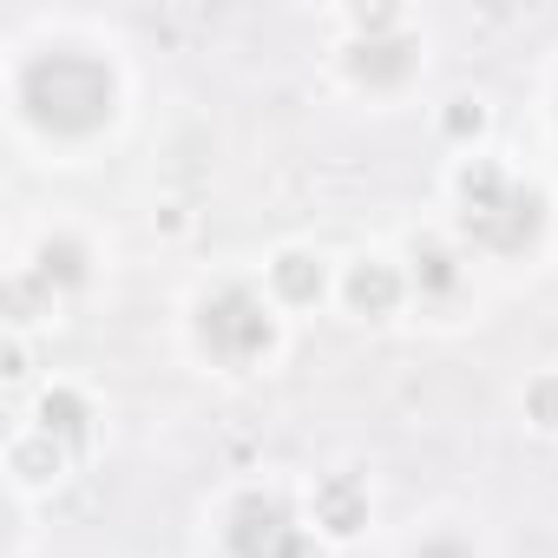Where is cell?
<instances>
[{
    "mask_svg": "<svg viewBox=\"0 0 558 558\" xmlns=\"http://www.w3.org/2000/svg\"><path fill=\"white\" fill-rule=\"evenodd\" d=\"M119 106V80L106 73V60L93 53H73V47H53L40 60H27L21 73V112L53 132V138H86L112 119Z\"/></svg>",
    "mask_w": 558,
    "mask_h": 558,
    "instance_id": "6da1fadb",
    "label": "cell"
},
{
    "mask_svg": "<svg viewBox=\"0 0 558 558\" xmlns=\"http://www.w3.org/2000/svg\"><path fill=\"white\" fill-rule=\"evenodd\" d=\"M460 197H466V230L486 250H525L545 223V197L525 191V184H506V171L486 165V158H473L460 171Z\"/></svg>",
    "mask_w": 558,
    "mask_h": 558,
    "instance_id": "7a4b0ae2",
    "label": "cell"
},
{
    "mask_svg": "<svg viewBox=\"0 0 558 558\" xmlns=\"http://www.w3.org/2000/svg\"><path fill=\"white\" fill-rule=\"evenodd\" d=\"M197 336H204L210 355L250 362V355H263V349L276 342V323L263 316V303H256L250 290H217V296L197 310Z\"/></svg>",
    "mask_w": 558,
    "mask_h": 558,
    "instance_id": "3957f363",
    "label": "cell"
},
{
    "mask_svg": "<svg viewBox=\"0 0 558 558\" xmlns=\"http://www.w3.org/2000/svg\"><path fill=\"white\" fill-rule=\"evenodd\" d=\"M230 551H236V558H323V551L296 532L290 506L269 499V493L236 499V512H230Z\"/></svg>",
    "mask_w": 558,
    "mask_h": 558,
    "instance_id": "277c9868",
    "label": "cell"
},
{
    "mask_svg": "<svg viewBox=\"0 0 558 558\" xmlns=\"http://www.w3.org/2000/svg\"><path fill=\"white\" fill-rule=\"evenodd\" d=\"M414 66V40L408 34H375V40H355L349 47V73L362 86H401Z\"/></svg>",
    "mask_w": 558,
    "mask_h": 558,
    "instance_id": "5b68a950",
    "label": "cell"
},
{
    "mask_svg": "<svg viewBox=\"0 0 558 558\" xmlns=\"http://www.w3.org/2000/svg\"><path fill=\"white\" fill-rule=\"evenodd\" d=\"M316 525H329L336 538H349V532L368 525V493H362L355 473H329V480L316 486Z\"/></svg>",
    "mask_w": 558,
    "mask_h": 558,
    "instance_id": "8992f818",
    "label": "cell"
},
{
    "mask_svg": "<svg viewBox=\"0 0 558 558\" xmlns=\"http://www.w3.org/2000/svg\"><path fill=\"white\" fill-rule=\"evenodd\" d=\"M349 310L355 316H388L395 303H401V276H395V263H375V256H362L355 269H349Z\"/></svg>",
    "mask_w": 558,
    "mask_h": 558,
    "instance_id": "52a82bcc",
    "label": "cell"
},
{
    "mask_svg": "<svg viewBox=\"0 0 558 558\" xmlns=\"http://www.w3.org/2000/svg\"><path fill=\"white\" fill-rule=\"evenodd\" d=\"M40 434H47V440H66V447H80V440L93 434V408H86L73 388H53V395L40 401Z\"/></svg>",
    "mask_w": 558,
    "mask_h": 558,
    "instance_id": "ba28073f",
    "label": "cell"
},
{
    "mask_svg": "<svg viewBox=\"0 0 558 558\" xmlns=\"http://www.w3.org/2000/svg\"><path fill=\"white\" fill-rule=\"evenodd\" d=\"M269 276H276V296L283 303H316L323 296V263L310 250H283L269 263Z\"/></svg>",
    "mask_w": 558,
    "mask_h": 558,
    "instance_id": "9c48e42d",
    "label": "cell"
},
{
    "mask_svg": "<svg viewBox=\"0 0 558 558\" xmlns=\"http://www.w3.org/2000/svg\"><path fill=\"white\" fill-rule=\"evenodd\" d=\"M34 283H47V290H73V283H86V250H80L73 236H53V243L40 250Z\"/></svg>",
    "mask_w": 558,
    "mask_h": 558,
    "instance_id": "30bf717a",
    "label": "cell"
},
{
    "mask_svg": "<svg viewBox=\"0 0 558 558\" xmlns=\"http://www.w3.org/2000/svg\"><path fill=\"white\" fill-rule=\"evenodd\" d=\"M414 263H421V290H434V296H447L453 283H460V269H453V250L447 243H414Z\"/></svg>",
    "mask_w": 558,
    "mask_h": 558,
    "instance_id": "8fae6325",
    "label": "cell"
},
{
    "mask_svg": "<svg viewBox=\"0 0 558 558\" xmlns=\"http://www.w3.org/2000/svg\"><path fill=\"white\" fill-rule=\"evenodd\" d=\"M14 473L34 480V486L53 480V473H60V440H47V434H40V440H21V447H14Z\"/></svg>",
    "mask_w": 558,
    "mask_h": 558,
    "instance_id": "7c38bea8",
    "label": "cell"
},
{
    "mask_svg": "<svg viewBox=\"0 0 558 558\" xmlns=\"http://www.w3.org/2000/svg\"><path fill=\"white\" fill-rule=\"evenodd\" d=\"M525 414H532L538 427H558V375H545V381L525 388Z\"/></svg>",
    "mask_w": 558,
    "mask_h": 558,
    "instance_id": "4fadbf2b",
    "label": "cell"
},
{
    "mask_svg": "<svg viewBox=\"0 0 558 558\" xmlns=\"http://www.w3.org/2000/svg\"><path fill=\"white\" fill-rule=\"evenodd\" d=\"M480 125H486V106H480V99H453L447 132H453V138H466V132H480Z\"/></svg>",
    "mask_w": 558,
    "mask_h": 558,
    "instance_id": "5bb4252c",
    "label": "cell"
},
{
    "mask_svg": "<svg viewBox=\"0 0 558 558\" xmlns=\"http://www.w3.org/2000/svg\"><path fill=\"white\" fill-rule=\"evenodd\" d=\"M414 558H473V551H466L460 538H427V545H421Z\"/></svg>",
    "mask_w": 558,
    "mask_h": 558,
    "instance_id": "9a60e30c",
    "label": "cell"
}]
</instances>
